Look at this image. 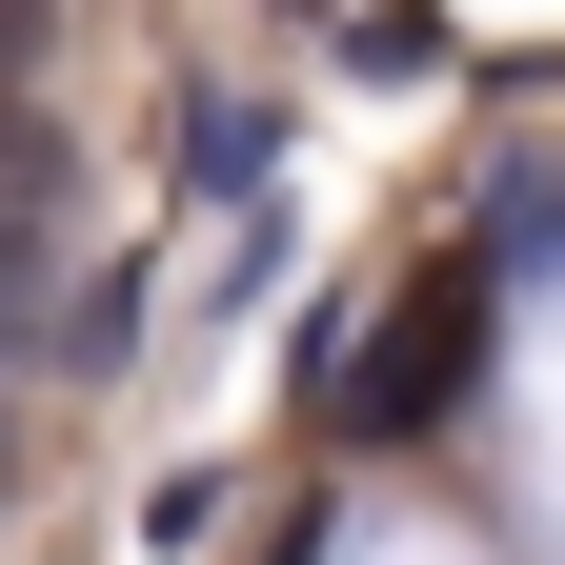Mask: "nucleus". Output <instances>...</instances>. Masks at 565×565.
Instances as JSON below:
<instances>
[{"mask_svg": "<svg viewBox=\"0 0 565 565\" xmlns=\"http://www.w3.org/2000/svg\"><path fill=\"white\" fill-rule=\"evenodd\" d=\"M41 282H61V141L0 121V343H41Z\"/></svg>", "mask_w": 565, "mask_h": 565, "instance_id": "2", "label": "nucleus"}, {"mask_svg": "<svg viewBox=\"0 0 565 565\" xmlns=\"http://www.w3.org/2000/svg\"><path fill=\"white\" fill-rule=\"evenodd\" d=\"M182 162H202V182H282V141H263L243 102H202V121H182Z\"/></svg>", "mask_w": 565, "mask_h": 565, "instance_id": "4", "label": "nucleus"}, {"mask_svg": "<svg viewBox=\"0 0 565 565\" xmlns=\"http://www.w3.org/2000/svg\"><path fill=\"white\" fill-rule=\"evenodd\" d=\"M0 384H21V343H0Z\"/></svg>", "mask_w": 565, "mask_h": 565, "instance_id": "5", "label": "nucleus"}, {"mask_svg": "<svg viewBox=\"0 0 565 565\" xmlns=\"http://www.w3.org/2000/svg\"><path fill=\"white\" fill-rule=\"evenodd\" d=\"M484 323H505V263H484V243H445L424 282H384V303L343 323L323 424H343V445H445V424L484 404Z\"/></svg>", "mask_w": 565, "mask_h": 565, "instance_id": "1", "label": "nucleus"}, {"mask_svg": "<svg viewBox=\"0 0 565 565\" xmlns=\"http://www.w3.org/2000/svg\"><path fill=\"white\" fill-rule=\"evenodd\" d=\"M343 41H364V82H445V61H465V41H445V0H364Z\"/></svg>", "mask_w": 565, "mask_h": 565, "instance_id": "3", "label": "nucleus"}]
</instances>
